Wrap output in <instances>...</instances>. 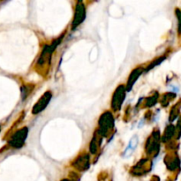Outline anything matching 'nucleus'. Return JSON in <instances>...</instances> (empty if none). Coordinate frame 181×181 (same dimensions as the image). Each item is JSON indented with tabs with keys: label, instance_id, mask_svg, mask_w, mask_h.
<instances>
[{
	"label": "nucleus",
	"instance_id": "nucleus-4",
	"mask_svg": "<svg viewBox=\"0 0 181 181\" xmlns=\"http://www.w3.org/2000/svg\"><path fill=\"white\" fill-rule=\"evenodd\" d=\"M177 12V17L179 19V32L181 33V12L179 10H176Z\"/></svg>",
	"mask_w": 181,
	"mask_h": 181
},
{
	"label": "nucleus",
	"instance_id": "nucleus-2",
	"mask_svg": "<svg viewBox=\"0 0 181 181\" xmlns=\"http://www.w3.org/2000/svg\"><path fill=\"white\" fill-rule=\"evenodd\" d=\"M139 143V138L137 135H135L131 138V140L129 141V144L126 147V149H125L123 156L125 158H128L131 155H133V153L135 152V150L137 148V145Z\"/></svg>",
	"mask_w": 181,
	"mask_h": 181
},
{
	"label": "nucleus",
	"instance_id": "nucleus-1",
	"mask_svg": "<svg viewBox=\"0 0 181 181\" xmlns=\"http://www.w3.org/2000/svg\"><path fill=\"white\" fill-rule=\"evenodd\" d=\"M51 98V93H48L43 95V96L40 98V100L38 101V103L36 104L35 108L33 109V113L37 114L38 112H40L41 110H42L43 109L46 107L47 104H49L50 100Z\"/></svg>",
	"mask_w": 181,
	"mask_h": 181
},
{
	"label": "nucleus",
	"instance_id": "nucleus-3",
	"mask_svg": "<svg viewBox=\"0 0 181 181\" xmlns=\"http://www.w3.org/2000/svg\"><path fill=\"white\" fill-rule=\"evenodd\" d=\"M84 17H85L84 6H82V5L77 6L76 13H75V18H74V21H73V27L75 26L77 27L84 20Z\"/></svg>",
	"mask_w": 181,
	"mask_h": 181
}]
</instances>
